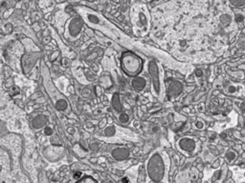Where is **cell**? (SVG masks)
Here are the masks:
<instances>
[{
  "label": "cell",
  "instance_id": "7a4b0ae2",
  "mask_svg": "<svg viewBox=\"0 0 245 183\" xmlns=\"http://www.w3.org/2000/svg\"><path fill=\"white\" fill-rule=\"evenodd\" d=\"M165 166L159 154H154L147 163V173L154 182H160L164 177Z\"/></svg>",
  "mask_w": 245,
  "mask_h": 183
},
{
  "label": "cell",
  "instance_id": "8fae6325",
  "mask_svg": "<svg viewBox=\"0 0 245 183\" xmlns=\"http://www.w3.org/2000/svg\"><path fill=\"white\" fill-rule=\"evenodd\" d=\"M47 123V117L45 116H39L33 119L32 124L34 126V128L35 129H39L41 127H43Z\"/></svg>",
  "mask_w": 245,
  "mask_h": 183
},
{
  "label": "cell",
  "instance_id": "9c48e42d",
  "mask_svg": "<svg viewBox=\"0 0 245 183\" xmlns=\"http://www.w3.org/2000/svg\"><path fill=\"white\" fill-rule=\"evenodd\" d=\"M112 156L117 160H124L128 156V150L125 148H117L112 151Z\"/></svg>",
  "mask_w": 245,
  "mask_h": 183
},
{
  "label": "cell",
  "instance_id": "4fadbf2b",
  "mask_svg": "<svg viewBox=\"0 0 245 183\" xmlns=\"http://www.w3.org/2000/svg\"><path fill=\"white\" fill-rule=\"evenodd\" d=\"M78 183H97V182H96V180L94 178H92L90 177H86L83 179H80Z\"/></svg>",
  "mask_w": 245,
  "mask_h": 183
},
{
  "label": "cell",
  "instance_id": "7c38bea8",
  "mask_svg": "<svg viewBox=\"0 0 245 183\" xmlns=\"http://www.w3.org/2000/svg\"><path fill=\"white\" fill-rule=\"evenodd\" d=\"M112 106L116 112L120 113L122 112V105H121V101H120V96L119 95H114L113 98H112Z\"/></svg>",
  "mask_w": 245,
  "mask_h": 183
},
{
  "label": "cell",
  "instance_id": "9a60e30c",
  "mask_svg": "<svg viewBox=\"0 0 245 183\" xmlns=\"http://www.w3.org/2000/svg\"><path fill=\"white\" fill-rule=\"evenodd\" d=\"M231 4L235 7H241L245 5V1H243V0H239V1H231Z\"/></svg>",
  "mask_w": 245,
  "mask_h": 183
},
{
  "label": "cell",
  "instance_id": "e0dca14e",
  "mask_svg": "<svg viewBox=\"0 0 245 183\" xmlns=\"http://www.w3.org/2000/svg\"><path fill=\"white\" fill-rule=\"evenodd\" d=\"M114 127H108L106 130V135H114Z\"/></svg>",
  "mask_w": 245,
  "mask_h": 183
},
{
  "label": "cell",
  "instance_id": "277c9868",
  "mask_svg": "<svg viewBox=\"0 0 245 183\" xmlns=\"http://www.w3.org/2000/svg\"><path fill=\"white\" fill-rule=\"evenodd\" d=\"M148 73L151 75L152 85H153L155 94L159 95L161 92V83H160V77H159L158 66L154 61H150V64H148Z\"/></svg>",
  "mask_w": 245,
  "mask_h": 183
},
{
  "label": "cell",
  "instance_id": "d6986e66",
  "mask_svg": "<svg viewBox=\"0 0 245 183\" xmlns=\"http://www.w3.org/2000/svg\"><path fill=\"white\" fill-rule=\"evenodd\" d=\"M80 173H76V174H75V178H79V177H80Z\"/></svg>",
  "mask_w": 245,
  "mask_h": 183
},
{
  "label": "cell",
  "instance_id": "30bf717a",
  "mask_svg": "<svg viewBox=\"0 0 245 183\" xmlns=\"http://www.w3.org/2000/svg\"><path fill=\"white\" fill-rule=\"evenodd\" d=\"M131 85H132L133 89H135L137 91H141L146 87V80L143 77L136 76V77L133 78V80L131 82Z\"/></svg>",
  "mask_w": 245,
  "mask_h": 183
},
{
  "label": "cell",
  "instance_id": "8992f818",
  "mask_svg": "<svg viewBox=\"0 0 245 183\" xmlns=\"http://www.w3.org/2000/svg\"><path fill=\"white\" fill-rule=\"evenodd\" d=\"M83 17L88 22V24H90V25H100V24H102L101 16L99 14L95 13L94 12L85 11V13L83 15Z\"/></svg>",
  "mask_w": 245,
  "mask_h": 183
},
{
  "label": "cell",
  "instance_id": "2e32d148",
  "mask_svg": "<svg viewBox=\"0 0 245 183\" xmlns=\"http://www.w3.org/2000/svg\"><path fill=\"white\" fill-rule=\"evenodd\" d=\"M128 114H125V113H122L121 116H120V120L121 122H123V123H125V122H128Z\"/></svg>",
  "mask_w": 245,
  "mask_h": 183
},
{
  "label": "cell",
  "instance_id": "3957f363",
  "mask_svg": "<svg viewBox=\"0 0 245 183\" xmlns=\"http://www.w3.org/2000/svg\"><path fill=\"white\" fill-rule=\"evenodd\" d=\"M84 22L79 17H74L69 21L68 28H67V32L68 34L67 36L69 37L68 39L75 40L78 39V37L80 36L81 33V29H83Z\"/></svg>",
  "mask_w": 245,
  "mask_h": 183
},
{
  "label": "cell",
  "instance_id": "ac0fdd59",
  "mask_svg": "<svg viewBox=\"0 0 245 183\" xmlns=\"http://www.w3.org/2000/svg\"><path fill=\"white\" fill-rule=\"evenodd\" d=\"M44 132H45V135H51L52 134H53V130H52L50 127H46L45 128V131H44Z\"/></svg>",
  "mask_w": 245,
  "mask_h": 183
},
{
  "label": "cell",
  "instance_id": "5bb4252c",
  "mask_svg": "<svg viewBox=\"0 0 245 183\" xmlns=\"http://www.w3.org/2000/svg\"><path fill=\"white\" fill-rule=\"evenodd\" d=\"M235 152H229L228 154H227V156H226V158H227V160L229 162H233V160L235 159V157H236V155L234 154Z\"/></svg>",
  "mask_w": 245,
  "mask_h": 183
},
{
  "label": "cell",
  "instance_id": "52a82bcc",
  "mask_svg": "<svg viewBox=\"0 0 245 183\" xmlns=\"http://www.w3.org/2000/svg\"><path fill=\"white\" fill-rule=\"evenodd\" d=\"M169 94L173 96H176L178 95H180L183 91V86L180 82H177V81H173L169 83Z\"/></svg>",
  "mask_w": 245,
  "mask_h": 183
},
{
  "label": "cell",
  "instance_id": "5b68a950",
  "mask_svg": "<svg viewBox=\"0 0 245 183\" xmlns=\"http://www.w3.org/2000/svg\"><path fill=\"white\" fill-rule=\"evenodd\" d=\"M179 148L187 152H192L195 149V141L189 137H183L182 139L178 142Z\"/></svg>",
  "mask_w": 245,
  "mask_h": 183
},
{
  "label": "cell",
  "instance_id": "6da1fadb",
  "mask_svg": "<svg viewBox=\"0 0 245 183\" xmlns=\"http://www.w3.org/2000/svg\"><path fill=\"white\" fill-rule=\"evenodd\" d=\"M122 68L129 76H137L143 68V61L131 52H125L122 56Z\"/></svg>",
  "mask_w": 245,
  "mask_h": 183
},
{
  "label": "cell",
  "instance_id": "ffe728a7",
  "mask_svg": "<svg viewBox=\"0 0 245 183\" xmlns=\"http://www.w3.org/2000/svg\"><path fill=\"white\" fill-rule=\"evenodd\" d=\"M0 171H1V166H0Z\"/></svg>",
  "mask_w": 245,
  "mask_h": 183
},
{
  "label": "cell",
  "instance_id": "ba28073f",
  "mask_svg": "<svg viewBox=\"0 0 245 183\" xmlns=\"http://www.w3.org/2000/svg\"><path fill=\"white\" fill-rule=\"evenodd\" d=\"M136 21L134 22L135 25L139 26L140 28H143V27H147V14L145 13V12L143 10H140L137 12V16H136ZM133 23V24H134Z\"/></svg>",
  "mask_w": 245,
  "mask_h": 183
}]
</instances>
